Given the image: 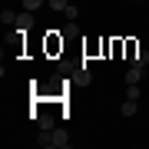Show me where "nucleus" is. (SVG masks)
<instances>
[{
	"label": "nucleus",
	"instance_id": "obj_1",
	"mask_svg": "<svg viewBox=\"0 0 149 149\" xmlns=\"http://www.w3.org/2000/svg\"><path fill=\"white\" fill-rule=\"evenodd\" d=\"M40 146H56V149H66L70 146V136L63 133V129H47V133H40V139H37Z\"/></svg>",
	"mask_w": 149,
	"mask_h": 149
},
{
	"label": "nucleus",
	"instance_id": "obj_2",
	"mask_svg": "<svg viewBox=\"0 0 149 149\" xmlns=\"http://www.w3.org/2000/svg\"><path fill=\"white\" fill-rule=\"evenodd\" d=\"M13 27H17V30H30V27H33V13H30V10H23V13H17V20H13Z\"/></svg>",
	"mask_w": 149,
	"mask_h": 149
},
{
	"label": "nucleus",
	"instance_id": "obj_3",
	"mask_svg": "<svg viewBox=\"0 0 149 149\" xmlns=\"http://www.w3.org/2000/svg\"><path fill=\"white\" fill-rule=\"evenodd\" d=\"M129 63H133V66H146V63H149V53H146V50H133Z\"/></svg>",
	"mask_w": 149,
	"mask_h": 149
},
{
	"label": "nucleus",
	"instance_id": "obj_4",
	"mask_svg": "<svg viewBox=\"0 0 149 149\" xmlns=\"http://www.w3.org/2000/svg\"><path fill=\"white\" fill-rule=\"evenodd\" d=\"M126 83H143V66H129L126 70Z\"/></svg>",
	"mask_w": 149,
	"mask_h": 149
},
{
	"label": "nucleus",
	"instance_id": "obj_5",
	"mask_svg": "<svg viewBox=\"0 0 149 149\" xmlns=\"http://www.w3.org/2000/svg\"><path fill=\"white\" fill-rule=\"evenodd\" d=\"M20 7H23V10H30V13H37L40 7H47V0H20Z\"/></svg>",
	"mask_w": 149,
	"mask_h": 149
},
{
	"label": "nucleus",
	"instance_id": "obj_6",
	"mask_svg": "<svg viewBox=\"0 0 149 149\" xmlns=\"http://www.w3.org/2000/svg\"><path fill=\"white\" fill-rule=\"evenodd\" d=\"M136 103H139V100H126V103L119 106V113H123V116H136V109H139Z\"/></svg>",
	"mask_w": 149,
	"mask_h": 149
},
{
	"label": "nucleus",
	"instance_id": "obj_7",
	"mask_svg": "<svg viewBox=\"0 0 149 149\" xmlns=\"http://www.w3.org/2000/svg\"><path fill=\"white\" fill-rule=\"evenodd\" d=\"M47 7H50V10H56V13H63L66 7H70V0H47Z\"/></svg>",
	"mask_w": 149,
	"mask_h": 149
},
{
	"label": "nucleus",
	"instance_id": "obj_8",
	"mask_svg": "<svg viewBox=\"0 0 149 149\" xmlns=\"http://www.w3.org/2000/svg\"><path fill=\"white\" fill-rule=\"evenodd\" d=\"M126 100H139V83H126Z\"/></svg>",
	"mask_w": 149,
	"mask_h": 149
},
{
	"label": "nucleus",
	"instance_id": "obj_9",
	"mask_svg": "<svg viewBox=\"0 0 149 149\" xmlns=\"http://www.w3.org/2000/svg\"><path fill=\"white\" fill-rule=\"evenodd\" d=\"M0 20H3L7 27H13V20H17V13H10V10H3V13H0Z\"/></svg>",
	"mask_w": 149,
	"mask_h": 149
},
{
	"label": "nucleus",
	"instance_id": "obj_10",
	"mask_svg": "<svg viewBox=\"0 0 149 149\" xmlns=\"http://www.w3.org/2000/svg\"><path fill=\"white\" fill-rule=\"evenodd\" d=\"M76 13H80L76 7H66V10H63V17H66V20H76Z\"/></svg>",
	"mask_w": 149,
	"mask_h": 149
}]
</instances>
